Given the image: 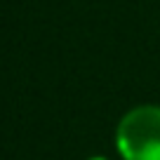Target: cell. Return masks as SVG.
<instances>
[{"instance_id":"6da1fadb","label":"cell","mask_w":160,"mask_h":160,"mask_svg":"<svg viewBox=\"0 0 160 160\" xmlns=\"http://www.w3.org/2000/svg\"><path fill=\"white\" fill-rule=\"evenodd\" d=\"M115 148L122 160H160V106L127 111L115 127Z\"/></svg>"},{"instance_id":"7a4b0ae2","label":"cell","mask_w":160,"mask_h":160,"mask_svg":"<svg viewBox=\"0 0 160 160\" xmlns=\"http://www.w3.org/2000/svg\"><path fill=\"white\" fill-rule=\"evenodd\" d=\"M90 160H108V158H104V155H94V158H90Z\"/></svg>"}]
</instances>
